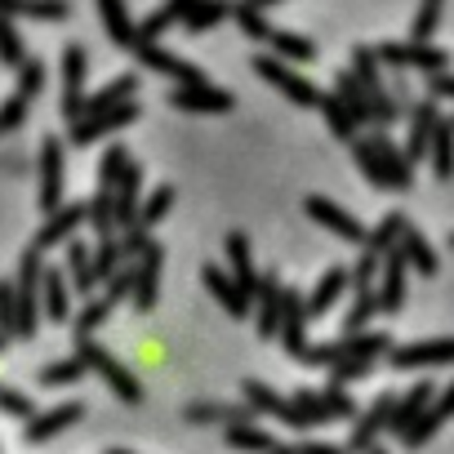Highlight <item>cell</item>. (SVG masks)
I'll return each instance as SVG.
<instances>
[{"mask_svg": "<svg viewBox=\"0 0 454 454\" xmlns=\"http://www.w3.org/2000/svg\"><path fill=\"white\" fill-rule=\"evenodd\" d=\"M308 214L325 227V232H334L339 241H352V246H365L370 241V232H365V227L343 209V205H334L330 196H308Z\"/></svg>", "mask_w": 454, "mask_h": 454, "instance_id": "cell-1", "label": "cell"}, {"mask_svg": "<svg viewBox=\"0 0 454 454\" xmlns=\"http://www.w3.org/2000/svg\"><path fill=\"white\" fill-rule=\"evenodd\" d=\"M374 59L387 63V67H423L432 76H441L450 67V54L436 50V45H379Z\"/></svg>", "mask_w": 454, "mask_h": 454, "instance_id": "cell-2", "label": "cell"}, {"mask_svg": "<svg viewBox=\"0 0 454 454\" xmlns=\"http://www.w3.org/2000/svg\"><path fill=\"white\" fill-rule=\"evenodd\" d=\"M81 361H85V365H94V370L112 383V392H116L121 401H143V387L129 379V370H125L116 356H107L103 348H94V339H81Z\"/></svg>", "mask_w": 454, "mask_h": 454, "instance_id": "cell-3", "label": "cell"}, {"mask_svg": "<svg viewBox=\"0 0 454 454\" xmlns=\"http://www.w3.org/2000/svg\"><path fill=\"white\" fill-rule=\"evenodd\" d=\"M387 361L396 370H419V365H450L454 361V339H423V343H405L392 348Z\"/></svg>", "mask_w": 454, "mask_h": 454, "instance_id": "cell-4", "label": "cell"}, {"mask_svg": "<svg viewBox=\"0 0 454 454\" xmlns=\"http://www.w3.org/2000/svg\"><path fill=\"white\" fill-rule=\"evenodd\" d=\"M259 76H263V81H272V85H277L290 103H299V107H317V103H321V94H317L299 72H290V67H286V63H277V59H259Z\"/></svg>", "mask_w": 454, "mask_h": 454, "instance_id": "cell-5", "label": "cell"}, {"mask_svg": "<svg viewBox=\"0 0 454 454\" xmlns=\"http://www.w3.org/2000/svg\"><path fill=\"white\" fill-rule=\"evenodd\" d=\"M63 116H81L85 112V50L81 45H67L63 50Z\"/></svg>", "mask_w": 454, "mask_h": 454, "instance_id": "cell-6", "label": "cell"}, {"mask_svg": "<svg viewBox=\"0 0 454 454\" xmlns=\"http://www.w3.org/2000/svg\"><path fill=\"white\" fill-rule=\"evenodd\" d=\"M59 196H63V147L50 138L41 147V205L59 214Z\"/></svg>", "mask_w": 454, "mask_h": 454, "instance_id": "cell-7", "label": "cell"}, {"mask_svg": "<svg viewBox=\"0 0 454 454\" xmlns=\"http://www.w3.org/2000/svg\"><path fill=\"white\" fill-rule=\"evenodd\" d=\"M405 259H401V250H392L387 259H383V286L374 290V299H379V312H401V303H405Z\"/></svg>", "mask_w": 454, "mask_h": 454, "instance_id": "cell-8", "label": "cell"}, {"mask_svg": "<svg viewBox=\"0 0 454 454\" xmlns=\"http://www.w3.org/2000/svg\"><path fill=\"white\" fill-rule=\"evenodd\" d=\"M169 103L183 107V112H227L232 107V94L214 90V85H183V90L169 94Z\"/></svg>", "mask_w": 454, "mask_h": 454, "instance_id": "cell-9", "label": "cell"}, {"mask_svg": "<svg viewBox=\"0 0 454 454\" xmlns=\"http://www.w3.org/2000/svg\"><path fill=\"white\" fill-rule=\"evenodd\" d=\"M436 103L427 98V103H419L414 112H410V143H405V160L414 165L419 156H427V147H432V129H436Z\"/></svg>", "mask_w": 454, "mask_h": 454, "instance_id": "cell-10", "label": "cell"}, {"mask_svg": "<svg viewBox=\"0 0 454 454\" xmlns=\"http://www.w3.org/2000/svg\"><path fill=\"white\" fill-rule=\"evenodd\" d=\"M427 405H432V383H414V387L396 401V410H392V423H387V427H392L396 436H405V432L427 414Z\"/></svg>", "mask_w": 454, "mask_h": 454, "instance_id": "cell-11", "label": "cell"}, {"mask_svg": "<svg viewBox=\"0 0 454 454\" xmlns=\"http://www.w3.org/2000/svg\"><path fill=\"white\" fill-rule=\"evenodd\" d=\"M392 410H396V401H392V392H383V396L361 414V423H356V432H352V450H374V436L392 423Z\"/></svg>", "mask_w": 454, "mask_h": 454, "instance_id": "cell-12", "label": "cell"}, {"mask_svg": "<svg viewBox=\"0 0 454 454\" xmlns=\"http://www.w3.org/2000/svg\"><path fill=\"white\" fill-rule=\"evenodd\" d=\"M445 419H454V383H450V387H445V392H441L432 405H427V414H423V419H419V423H414V427L401 436V441H405L410 450H419V445H423V441H427V436H432V432L445 423Z\"/></svg>", "mask_w": 454, "mask_h": 454, "instance_id": "cell-13", "label": "cell"}, {"mask_svg": "<svg viewBox=\"0 0 454 454\" xmlns=\"http://www.w3.org/2000/svg\"><path fill=\"white\" fill-rule=\"evenodd\" d=\"M138 59H143L152 72H165V76H174V81H183V85H205V76H200L192 63L174 59V54L160 50V45H138Z\"/></svg>", "mask_w": 454, "mask_h": 454, "instance_id": "cell-14", "label": "cell"}, {"mask_svg": "<svg viewBox=\"0 0 454 454\" xmlns=\"http://www.w3.org/2000/svg\"><path fill=\"white\" fill-rule=\"evenodd\" d=\"M396 250H401V259H405L414 272H423V277H436V250L423 241V232H419V227H405Z\"/></svg>", "mask_w": 454, "mask_h": 454, "instance_id": "cell-15", "label": "cell"}, {"mask_svg": "<svg viewBox=\"0 0 454 454\" xmlns=\"http://www.w3.org/2000/svg\"><path fill=\"white\" fill-rule=\"evenodd\" d=\"M81 410H85V405H76V401H72V405H54L50 414H41L36 423H27V441H36V445H41V441L59 436L67 423H76V419H81Z\"/></svg>", "mask_w": 454, "mask_h": 454, "instance_id": "cell-16", "label": "cell"}, {"mask_svg": "<svg viewBox=\"0 0 454 454\" xmlns=\"http://www.w3.org/2000/svg\"><path fill=\"white\" fill-rule=\"evenodd\" d=\"M205 286L218 294V303H223L227 312H232V317H246V312H250V294H246L237 281H227L218 268H205Z\"/></svg>", "mask_w": 454, "mask_h": 454, "instance_id": "cell-17", "label": "cell"}, {"mask_svg": "<svg viewBox=\"0 0 454 454\" xmlns=\"http://www.w3.org/2000/svg\"><path fill=\"white\" fill-rule=\"evenodd\" d=\"M334 98L343 103V112L356 121V125H365L370 121V103H365V90H361V81L352 76V72H339V81H334Z\"/></svg>", "mask_w": 454, "mask_h": 454, "instance_id": "cell-18", "label": "cell"}, {"mask_svg": "<svg viewBox=\"0 0 454 454\" xmlns=\"http://www.w3.org/2000/svg\"><path fill=\"white\" fill-rule=\"evenodd\" d=\"M134 121V107H116V112H107V116H90V121H81L76 129H72V143H94L98 134H112V129H121V125H129Z\"/></svg>", "mask_w": 454, "mask_h": 454, "instance_id": "cell-19", "label": "cell"}, {"mask_svg": "<svg viewBox=\"0 0 454 454\" xmlns=\"http://www.w3.org/2000/svg\"><path fill=\"white\" fill-rule=\"evenodd\" d=\"M427 156H432V169H436V178H450V174H454V125H450V121H436Z\"/></svg>", "mask_w": 454, "mask_h": 454, "instance_id": "cell-20", "label": "cell"}, {"mask_svg": "<svg viewBox=\"0 0 454 454\" xmlns=\"http://www.w3.org/2000/svg\"><path fill=\"white\" fill-rule=\"evenodd\" d=\"M343 286H348V272H343V268H330V272L317 281L312 299H308V317H321V312H330V308H334V299L343 294Z\"/></svg>", "mask_w": 454, "mask_h": 454, "instance_id": "cell-21", "label": "cell"}, {"mask_svg": "<svg viewBox=\"0 0 454 454\" xmlns=\"http://www.w3.org/2000/svg\"><path fill=\"white\" fill-rule=\"evenodd\" d=\"M405 227H410V223H405L401 214H383V223L374 227V237L365 241V246H370V254H374V259H387V254L401 246V232H405Z\"/></svg>", "mask_w": 454, "mask_h": 454, "instance_id": "cell-22", "label": "cell"}, {"mask_svg": "<svg viewBox=\"0 0 454 454\" xmlns=\"http://www.w3.org/2000/svg\"><path fill=\"white\" fill-rule=\"evenodd\" d=\"M98 14H103V27H107V36L116 41V45H138V27H134V19H129V10L125 5H98Z\"/></svg>", "mask_w": 454, "mask_h": 454, "instance_id": "cell-23", "label": "cell"}, {"mask_svg": "<svg viewBox=\"0 0 454 454\" xmlns=\"http://www.w3.org/2000/svg\"><path fill=\"white\" fill-rule=\"evenodd\" d=\"M227 254H232V272H237V286L246 294H254V259H250V241L241 232L227 237Z\"/></svg>", "mask_w": 454, "mask_h": 454, "instance_id": "cell-24", "label": "cell"}, {"mask_svg": "<svg viewBox=\"0 0 454 454\" xmlns=\"http://www.w3.org/2000/svg\"><path fill=\"white\" fill-rule=\"evenodd\" d=\"M227 441H232V450H246V454H277V450H281L268 432H259V427H250V423H237L232 432H227Z\"/></svg>", "mask_w": 454, "mask_h": 454, "instance_id": "cell-25", "label": "cell"}, {"mask_svg": "<svg viewBox=\"0 0 454 454\" xmlns=\"http://www.w3.org/2000/svg\"><path fill=\"white\" fill-rule=\"evenodd\" d=\"M143 254H147V259H143V272H138V294H134V303H138V308H152V303H156V281H160V250L147 246Z\"/></svg>", "mask_w": 454, "mask_h": 454, "instance_id": "cell-26", "label": "cell"}, {"mask_svg": "<svg viewBox=\"0 0 454 454\" xmlns=\"http://www.w3.org/2000/svg\"><path fill=\"white\" fill-rule=\"evenodd\" d=\"M129 94H134V76H121V81L107 85V94H94V98L85 103V112H90V116H107V112H116V103H125Z\"/></svg>", "mask_w": 454, "mask_h": 454, "instance_id": "cell-27", "label": "cell"}, {"mask_svg": "<svg viewBox=\"0 0 454 454\" xmlns=\"http://www.w3.org/2000/svg\"><path fill=\"white\" fill-rule=\"evenodd\" d=\"M263 317H259V330L263 334H277V325H281V312H286V294L277 290V277H268L263 281Z\"/></svg>", "mask_w": 454, "mask_h": 454, "instance_id": "cell-28", "label": "cell"}, {"mask_svg": "<svg viewBox=\"0 0 454 454\" xmlns=\"http://www.w3.org/2000/svg\"><path fill=\"white\" fill-rule=\"evenodd\" d=\"M85 218V205H72V209H59L54 218H50V227H45V232H41V250L45 246H59V241H67V232H72V227Z\"/></svg>", "mask_w": 454, "mask_h": 454, "instance_id": "cell-29", "label": "cell"}, {"mask_svg": "<svg viewBox=\"0 0 454 454\" xmlns=\"http://www.w3.org/2000/svg\"><path fill=\"white\" fill-rule=\"evenodd\" d=\"M272 45H277V54L290 59V63H308V59H317V45H312L308 36H294V32H272Z\"/></svg>", "mask_w": 454, "mask_h": 454, "instance_id": "cell-30", "label": "cell"}, {"mask_svg": "<svg viewBox=\"0 0 454 454\" xmlns=\"http://www.w3.org/2000/svg\"><path fill=\"white\" fill-rule=\"evenodd\" d=\"M125 174H129V156H125L121 147H112V152H103V165H98V187H107V192H116V187L125 183Z\"/></svg>", "mask_w": 454, "mask_h": 454, "instance_id": "cell-31", "label": "cell"}, {"mask_svg": "<svg viewBox=\"0 0 454 454\" xmlns=\"http://www.w3.org/2000/svg\"><path fill=\"white\" fill-rule=\"evenodd\" d=\"M169 205H174V187H156L152 200H147L143 214H138V227H143V232H147V227H156V223L169 214Z\"/></svg>", "mask_w": 454, "mask_h": 454, "instance_id": "cell-32", "label": "cell"}, {"mask_svg": "<svg viewBox=\"0 0 454 454\" xmlns=\"http://www.w3.org/2000/svg\"><path fill=\"white\" fill-rule=\"evenodd\" d=\"M317 107H321L325 116H330V129H334L339 138H356V121H352V116L343 112V103H339L334 94H325V98H321Z\"/></svg>", "mask_w": 454, "mask_h": 454, "instance_id": "cell-33", "label": "cell"}, {"mask_svg": "<svg viewBox=\"0 0 454 454\" xmlns=\"http://www.w3.org/2000/svg\"><path fill=\"white\" fill-rule=\"evenodd\" d=\"M0 63L23 67V41H19V32L10 27V19H5V14H0Z\"/></svg>", "mask_w": 454, "mask_h": 454, "instance_id": "cell-34", "label": "cell"}, {"mask_svg": "<svg viewBox=\"0 0 454 454\" xmlns=\"http://www.w3.org/2000/svg\"><path fill=\"white\" fill-rule=\"evenodd\" d=\"M237 23H241V32L246 36H254V41H272V27H268V19H263V10H237Z\"/></svg>", "mask_w": 454, "mask_h": 454, "instance_id": "cell-35", "label": "cell"}, {"mask_svg": "<svg viewBox=\"0 0 454 454\" xmlns=\"http://www.w3.org/2000/svg\"><path fill=\"white\" fill-rule=\"evenodd\" d=\"M436 23H441V5H423V10H419V19H414L410 45H427V36L436 32Z\"/></svg>", "mask_w": 454, "mask_h": 454, "instance_id": "cell-36", "label": "cell"}, {"mask_svg": "<svg viewBox=\"0 0 454 454\" xmlns=\"http://www.w3.org/2000/svg\"><path fill=\"white\" fill-rule=\"evenodd\" d=\"M218 19H223L218 5H183V23H187L192 32H200V27H209V23H218Z\"/></svg>", "mask_w": 454, "mask_h": 454, "instance_id": "cell-37", "label": "cell"}, {"mask_svg": "<svg viewBox=\"0 0 454 454\" xmlns=\"http://www.w3.org/2000/svg\"><path fill=\"white\" fill-rule=\"evenodd\" d=\"M41 85H45V67L41 63H23V76H19V98L27 103V98H36L41 94Z\"/></svg>", "mask_w": 454, "mask_h": 454, "instance_id": "cell-38", "label": "cell"}, {"mask_svg": "<svg viewBox=\"0 0 454 454\" xmlns=\"http://www.w3.org/2000/svg\"><path fill=\"white\" fill-rule=\"evenodd\" d=\"M72 286L76 290H90L94 286V263H90V254L81 246H72Z\"/></svg>", "mask_w": 454, "mask_h": 454, "instance_id": "cell-39", "label": "cell"}, {"mask_svg": "<svg viewBox=\"0 0 454 454\" xmlns=\"http://www.w3.org/2000/svg\"><path fill=\"white\" fill-rule=\"evenodd\" d=\"M45 303H50V317H54V321L67 317V290H63V277H45Z\"/></svg>", "mask_w": 454, "mask_h": 454, "instance_id": "cell-40", "label": "cell"}, {"mask_svg": "<svg viewBox=\"0 0 454 454\" xmlns=\"http://www.w3.org/2000/svg\"><path fill=\"white\" fill-rule=\"evenodd\" d=\"M81 374H85V361H81V356H72V361L50 365V370H45V383H76Z\"/></svg>", "mask_w": 454, "mask_h": 454, "instance_id": "cell-41", "label": "cell"}, {"mask_svg": "<svg viewBox=\"0 0 454 454\" xmlns=\"http://www.w3.org/2000/svg\"><path fill=\"white\" fill-rule=\"evenodd\" d=\"M0 330H19V299H14V290L10 286H0Z\"/></svg>", "mask_w": 454, "mask_h": 454, "instance_id": "cell-42", "label": "cell"}, {"mask_svg": "<svg viewBox=\"0 0 454 454\" xmlns=\"http://www.w3.org/2000/svg\"><path fill=\"white\" fill-rule=\"evenodd\" d=\"M23 116H27V103L23 98H10L5 107H0V129H19Z\"/></svg>", "mask_w": 454, "mask_h": 454, "instance_id": "cell-43", "label": "cell"}, {"mask_svg": "<svg viewBox=\"0 0 454 454\" xmlns=\"http://www.w3.org/2000/svg\"><path fill=\"white\" fill-rule=\"evenodd\" d=\"M116 259H121V250L103 241V250L94 254V277H107V272H116Z\"/></svg>", "mask_w": 454, "mask_h": 454, "instance_id": "cell-44", "label": "cell"}, {"mask_svg": "<svg viewBox=\"0 0 454 454\" xmlns=\"http://www.w3.org/2000/svg\"><path fill=\"white\" fill-rule=\"evenodd\" d=\"M0 405H10V414H32V401L10 392V387H0Z\"/></svg>", "mask_w": 454, "mask_h": 454, "instance_id": "cell-45", "label": "cell"}, {"mask_svg": "<svg viewBox=\"0 0 454 454\" xmlns=\"http://www.w3.org/2000/svg\"><path fill=\"white\" fill-rule=\"evenodd\" d=\"M427 90H432V98H454V76H450V72H441V76H432V81H427Z\"/></svg>", "mask_w": 454, "mask_h": 454, "instance_id": "cell-46", "label": "cell"}, {"mask_svg": "<svg viewBox=\"0 0 454 454\" xmlns=\"http://www.w3.org/2000/svg\"><path fill=\"white\" fill-rule=\"evenodd\" d=\"M299 454H343V450H334V445H321V441H308Z\"/></svg>", "mask_w": 454, "mask_h": 454, "instance_id": "cell-47", "label": "cell"}, {"mask_svg": "<svg viewBox=\"0 0 454 454\" xmlns=\"http://www.w3.org/2000/svg\"><path fill=\"white\" fill-rule=\"evenodd\" d=\"M277 454H294V450H286V445H281V450H277Z\"/></svg>", "mask_w": 454, "mask_h": 454, "instance_id": "cell-48", "label": "cell"}, {"mask_svg": "<svg viewBox=\"0 0 454 454\" xmlns=\"http://www.w3.org/2000/svg\"><path fill=\"white\" fill-rule=\"evenodd\" d=\"M370 454H387V450H370Z\"/></svg>", "mask_w": 454, "mask_h": 454, "instance_id": "cell-49", "label": "cell"}, {"mask_svg": "<svg viewBox=\"0 0 454 454\" xmlns=\"http://www.w3.org/2000/svg\"><path fill=\"white\" fill-rule=\"evenodd\" d=\"M116 454H125V450H116Z\"/></svg>", "mask_w": 454, "mask_h": 454, "instance_id": "cell-50", "label": "cell"}, {"mask_svg": "<svg viewBox=\"0 0 454 454\" xmlns=\"http://www.w3.org/2000/svg\"><path fill=\"white\" fill-rule=\"evenodd\" d=\"M450 246H454V237H450Z\"/></svg>", "mask_w": 454, "mask_h": 454, "instance_id": "cell-51", "label": "cell"}, {"mask_svg": "<svg viewBox=\"0 0 454 454\" xmlns=\"http://www.w3.org/2000/svg\"><path fill=\"white\" fill-rule=\"evenodd\" d=\"M0 343H5V339H0Z\"/></svg>", "mask_w": 454, "mask_h": 454, "instance_id": "cell-52", "label": "cell"}, {"mask_svg": "<svg viewBox=\"0 0 454 454\" xmlns=\"http://www.w3.org/2000/svg\"><path fill=\"white\" fill-rule=\"evenodd\" d=\"M450 125H454V121H450Z\"/></svg>", "mask_w": 454, "mask_h": 454, "instance_id": "cell-53", "label": "cell"}]
</instances>
